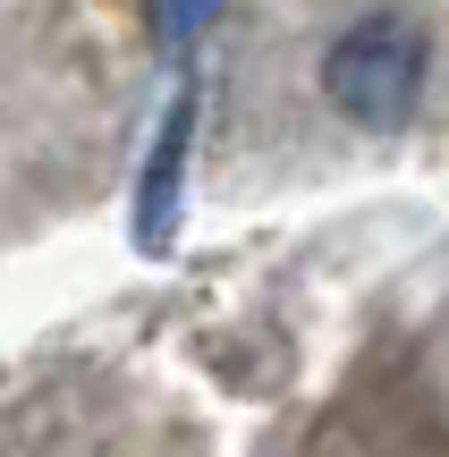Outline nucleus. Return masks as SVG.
<instances>
[{
	"mask_svg": "<svg viewBox=\"0 0 449 457\" xmlns=\"http://www.w3.org/2000/svg\"><path fill=\"white\" fill-rule=\"evenodd\" d=\"M322 102H331L348 128H407L433 77V34L407 9H356L348 26L322 43Z\"/></svg>",
	"mask_w": 449,
	"mask_h": 457,
	"instance_id": "obj_1",
	"label": "nucleus"
},
{
	"mask_svg": "<svg viewBox=\"0 0 449 457\" xmlns=\"http://www.w3.org/2000/svg\"><path fill=\"white\" fill-rule=\"evenodd\" d=\"M187 145H195V85H179V94H170L162 128H153V153H145V170H136V245H145V254H162V245L179 237Z\"/></svg>",
	"mask_w": 449,
	"mask_h": 457,
	"instance_id": "obj_2",
	"label": "nucleus"
},
{
	"mask_svg": "<svg viewBox=\"0 0 449 457\" xmlns=\"http://www.w3.org/2000/svg\"><path fill=\"white\" fill-rule=\"evenodd\" d=\"M220 9H229V0H153V34H162V51L187 60V51L220 26Z\"/></svg>",
	"mask_w": 449,
	"mask_h": 457,
	"instance_id": "obj_3",
	"label": "nucleus"
}]
</instances>
